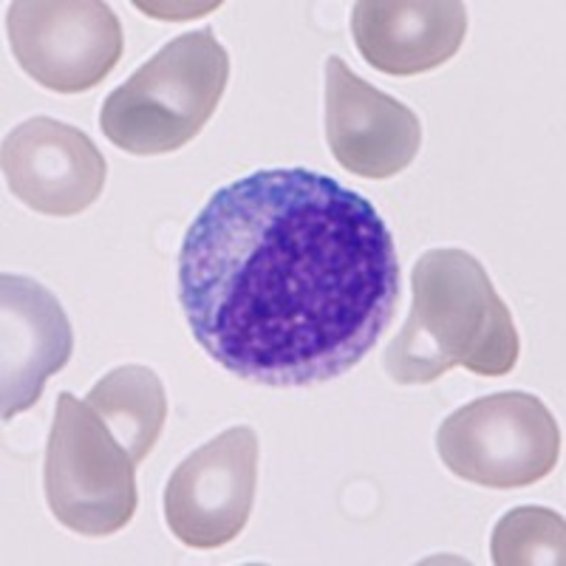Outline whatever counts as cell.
I'll list each match as a JSON object with an SVG mask.
<instances>
[{"instance_id": "8", "label": "cell", "mask_w": 566, "mask_h": 566, "mask_svg": "<svg viewBox=\"0 0 566 566\" xmlns=\"http://www.w3.org/2000/svg\"><path fill=\"white\" fill-rule=\"evenodd\" d=\"M0 168L14 199L54 219L88 210L108 174L88 134L52 116H34L7 134Z\"/></svg>"}, {"instance_id": "6", "label": "cell", "mask_w": 566, "mask_h": 566, "mask_svg": "<svg viewBox=\"0 0 566 566\" xmlns=\"http://www.w3.org/2000/svg\"><path fill=\"white\" fill-rule=\"evenodd\" d=\"M7 32L20 69L57 94L97 88L125 49L123 23L103 0H14Z\"/></svg>"}, {"instance_id": "5", "label": "cell", "mask_w": 566, "mask_h": 566, "mask_svg": "<svg viewBox=\"0 0 566 566\" xmlns=\"http://www.w3.org/2000/svg\"><path fill=\"white\" fill-rule=\"evenodd\" d=\"M439 459L453 476L479 488H530L560 457V431L538 397L502 391L473 399L439 424Z\"/></svg>"}, {"instance_id": "9", "label": "cell", "mask_w": 566, "mask_h": 566, "mask_svg": "<svg viewBox=\"0 0 566 566\" xmlns=\"http://www.w3.org/2000/svg\"><path fill=\"white\" fill-rule=\"evenodd\" d=\"M326 139L348 174L391 179L417 159L422 125L406 103L368 85L332 54L326 60Z\"/></svg>"}, {"instance_id": "3", "label": "cell", "mask_w": 566, "mask_h": 566, "mask_svg": "<svg viewBox=\"0 0 566 566\" xmlns=\"http://www.w3.org/2000/svg\"><path fill=\"white\" fill-rule=\"evenodd\" d=\"M227 83L230 54L212 29L185 32L111 91L99 125L125 154H174L210 123Z\"/></svg>"}, {"instance_id": "1", "label": "cell", "mask_w": 566, "mask_h": 566, "mask_svg": "<svg viewBox=\"0 0 566 566\" xmlns=\"http://www.w3.org/2000/svg\"><path fill=\"white\" fill-rule=\"evenodd\" d=\"M176 283L207 357L258 386L303 388L352 371L380 340L399 261L366 196L270 168L210 196L185 232Z\"/></svg>"}, {"instance_id": "2", "label": "cell", "mask_w": 566, "mask_h": 566, "mask_svg": "<svg viewBox=\"0 0 566 566\" xmlns=\"http://www.w3.org/2000/svg\"><path fill=\"white\" fill-rule=\"evenodd\" d=\"M411 315L382 354L399 386L437 382L462 366L502 377L518 363V332L493 281L470 252L428 250L411 272Z\"/></svg>"}, {"instance_id": "11", "label": "cell", "mask_w": 566, "mask_h": 566, "mask_svg": "<svg viewBox=\"0 0 566 566\" xmlns=\"http://www.w3.org/2000/svg\"><path fill=\"white\" fill-rule=\"evenodd\" d=\"M352 34L371 69L417 77L457 57L468 34V9L459 0H360Z\"/></svg>"}, {"instance_id": "10", "label": "cell", "mask_w": 566, "mask_h": 566, "mask_svg": "<svg viewBox=\"0 0 566 566\" xmlns=\"http://www.w3.org/2000/svg\"><path fill=\"white\" fill-rule=\"evenodd\" d=\"M71 352L74 332L54 292L27 275L0 277V399L7 422L38 402Z\"/></svg>"}, {"instance_id": "12", "label": "cell", "mask_w": 566, "mask_h": 566, "mask_svg": "<svg viewBox=\"0 0 566 566\" xmlns=\"http://www.w3.org/2000/svg\"><path fill=\"white\" fill-rule=\"evenodd\" d=\"M97 417L108 424L116 442L123 444L136 464L145 462L154 444L159 442L168 397L159 374L148 366H119L108 371L85 399Z\"/></svg>"}, {"instance_id": "13", "label": "cell", "mask_w": 566, "mask_h": 566, "mask_svg": "<svg viewBox=\"0 0 566 566\" xmlns=\"http://www.w3.org/2000/svg\"><path fill=\"white\" fill-rule=\"evenodd\" d=\"M495 566H560L566 555L564 515L547 507H518L499 518L490 541Z\"/></svg>"}, {"instance_id": "7", "label": "cell", "mask_w": 566, "mask_h": 566, "mask_svg": "<svg viewBox=\"0 0 566 566\" xmlns=\"http://www.w3.org/2000/svg\"><path fill=\"white\" fill-rule=\"evenodd\" d=\"M258 488V437L235 424L201 444L165 488V522L193 549H219L244 533Z\"/></svg>"}, {"instance_id": "4", "label": "cell", "mask_w": 566, "mask_h": 566, "mask_svg": "<svg viewBox=\"0 0 566 566\" xmlns=\"http://www.w3.org/2000/svg\"><path fill=\"white\" fill-rule=\"evenodd\" d=\"M136 462L88 402L63 391L45 444L43 488L54 518L71 533L103 538L134 518Z\"/></svg>"}]
</instances>
